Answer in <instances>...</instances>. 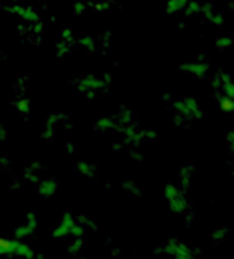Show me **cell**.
Wrapping results in <instances>:
<instances>
[{
  "label": "cell",
  "instance_id": "obj_10",
  "mask_svg": "<svg viewBox=\"0 0 234 259\" xmlns=\"http://www.w3.org/2000/svg\"><path fill=\"white\" fill-rule=\"evenodd\" d=\"M15 107H17V110H19L20 113H29V111H31V104H29L28 99H20V101H17Z\"/></svg>",
  "mask_w": 234,
  "mask_h": 259
},
{
  "label": "cell",
  "instance_id": "obj_7",
  "mask_svg": "<svg viewBox=\"0 0 234 259\" xmlns=\"http://www.w3.org/2000/svg\"><path fill=\"white\" fill-rule=\"evenodd\" d=\"M201 9H202V5H201L200 0H189L187 6L184 9V14H187V15H196V14H201Z\"/></svg>",
  "mask_w": 234,
  "mask_h": 259
},
{
  "label": "cell",
  "instance_id": "obj_6",
  "mask_svg": "<svg viewBox=\"0 0 234 259\" xmlns=\"http://www.w3.org/2000/svg\"><path fill=\"white\" fill-rule=\"evenodd\" d=\"M189 0H167L166 2V12L169 15H176L184 12Z\"/></svg>",
  "mask_w": 234,
  "mask_h": 259
},
{
  "label": "cell",
  "instance_id": "obj_1",
  "mask_svg": "<svg viewBox=\"0 0 234 259\" xmlns=\"http://www.w3.org/2000/svg\"><path fill=\"white\" fill-rule=\"evenodd\" d=\"M173 109L179 116H183L189 120H200L204 116V110L201 104L198 102L193 96H184L179 98L178 101L173 102Z\"/></svg>",
  "mask_w": 234,
  "mask_h": 259
},
{
  "label": "cell",
  "instance_id": "obj_3",
  "mask_svg": "<svg viewBox=\"0 0 234 259\" xmlns=\"http://www.w3.org/2000/svg\"><path fill=\"white\" fill-rule=\"evenodd\" d=\"M105 89V82L96 76V75H85L82 79H79V90L87 92V93H93Z\"/></svg>",
  "mask_w": 234,
  "mask_h": 259
},
{
  "label": "cell",
  "instance_id": "obj_2",
  "mask_svg": "<svg viewBox=\"0 0 234 259\" xmlns=\"http://www.w3.org/2000/svg\"><path fill=\"white\" fill-rule=\"evenodd\" d=\"M183 72L196 76V78H205L210 72V64L202 60H195V61H186L179 66Z\"/></svg>",
  "mask_w": 234,
  "mask_h": 259
},
{
  "label": "cell",
  "instance_id": "obj_5",
  "mask_svg": "<svg viewBox=\"0 0 234 259\" xmlns=\"http://www.w3.org/2000/svg\"><path fill=\"white\" fill-rule=\"evenodd\" d=\"M218 82H219V90H221V96H225L228 99H233V93H234V87H233V81L231 76L228 74H219L218 75Z\"/></svg>",
  "mask_w": 234,
  "mask_h": 259
},
{
  "label": "cell",
  "instance_id": "obj_11",
  "mask_svg": "<svg viewBox=\"0 0 234 259\" xmlns=\"http://www.w3.org/2000/svg\"><path fill=\"white\" fill-rule=\"evenodd\" d=\"M6 136H8V131L3 125H0V141H3L6 139Z\"/></svg>",
  "mask_w": 234,
  "mask_h": 259
},
{
  "label": "cell",
  "instance_id": "obj_8",
  "mask_svg": "<svg viewBox=\"0 0 234 259\" xmlns=\"http://www.w3.org/2000/svg\"><path fill=\"white\" fill-rule=\"evenodd\" d=\"M219 109L224 113H231V110H233V99H228L225 96H221L219 98Z\"/></svg>",
  "mask_w": 234,
  "mask_h": 259
},
{
  "label": "cell",
  "instance_id": "obj_4",
  "mask_svg": "<svg viewBox=\"0 0 234 259\" xmlns=\"http://www.w3.org/2000/svg\"><path fill=\"white\" fill-rule=\"evenodd\" d=\"M12 12H14V15H17L19 19H22V20H25L28 23H35V22L40 20L37 11L29 8V6H20V5L19 6H14L12 8Z\"/></svg>",
  "mask_w": 234,
  "mask_h": 259
},
{
  "label": "cell",
  "instance_id": "obj_9",
  "mask_svg": "<svg viewBox=\"0 0 234 259\" xmlns=\"http://www.w3.org/2000/svg\"><path fill=\"white\" fill-rule=\"evenodd\" d=\"M231 46V38L230 37H218L216 38V47L219 50H228Z\"/></svg>",
  "mask_w": 234,
  "mask_h": 259
}]
</instances>
